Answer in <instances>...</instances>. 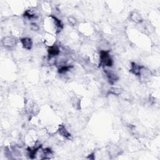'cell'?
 Instances as JSON below:
<instances>
[{"label":"cell","mask_w":160,"mask_h":160,"mask_svg":"<svg viewBox=\"0 0 160 160\" xmlns=\"http://www.w3.org/2000/svg\"><path fill=\"white\" fill-rule=\"evenodd\" d=\"M30 29L33 31H38L39 29V26L36 22H31L30 23Z\"/></svg>","instance_id":"13"},{"label":"cell","mask_w":160,"mask_h":160,"mask_svg":"<svg viewBox=\"0 0 160 160\" xmlns=\"http://www.w3.org/2000/svg\"><path fill=\"white\" fill-rule=\"evenodd\" d=\"M106 151L108 155L112 158H116L122 153L121 148L119 146L114 144L108 145L106 147Z\"/></svg>","instance_id":"4"},{"label":"cell","mask_w":160,"mask_h":160,"mask_svg":"<svg viewBox=\"0 0 160 160\" xmlns=\"http://www.w3.org/2000/svg\"><path fill=\"white\" fill-rule=\"evenodd\" d=\"M68 21H69V22L70 24H71V25H72V26H74V25L76 24V19H75L74 18H72V17H69L68 19Z\"/></svg>","instance_id":"14"},{"label":"cell","mask_w":160,"mask_h":160,"mask_svg":"<svg viewBox=\"0 0 160 160\" xmlns=\"http://www.w3.org/2000/svg\"><path fill=\"white\" fill-rule=\"evenodd\" d=\"M21 46L23 49L26 50H31L33 46V42L31 38L29 37H24L19 39Z\"/></svg>","instance_id":"8"},{"label":"cell","mask_w":160,"mask_h":160,"mask_svg":"<svg viewBox=\"0 0 160 160\" xmlns=\"http://www.w3.org/2000/svg\"><path fill=\"white\" fill-rule=\"evenodd\" d=\"M87 159H95V153L94 152L90 153L89 155H88Z\"/></svg>","instance_id":"15"},{"label":"cell","mask_w":160,"mask_h":160,"mask_svg":"<svg viewBox=\"0 0 160 160\" xmlns=\"http://www.w3.org/2000/svg\"><path fill=\"white\" fill-rule=\"evenodd\" d=\"M71 104L73 106V107L76 109H79L80 108V104H81V102H80V99L74 96L71 98Z\"/></svg>","instance_id":"12"},{"label":"cell","mask_w":160,"mask_h":160,"mask_svg":"<svg viewBox=\"0 0 160 160\" xmlns=\"http://www.w3.org/2000/svg\"><path fill=\"white\" fill-rule=\"evenodd\" d=\"M141 66H142V65H140L135 62H131V65H130L129 71L133 75H134L137 77H139Z\"/></svg>","instance_id":"10"},{"label":"cell","mask_w":160,"mask_h":160,"mask_svg":"<svg viewBox=\"0 0 160 160\" xmlns=\"http://www.w3.org/2000/svg\"><path fill=\"white\" fill-rule=\"evenodd\" d=\"M61 54L60 46L56 43L52 46H48L47 49V59L57 57Z\"/></svg>","instance_id":"6"},{"label":"cell","mask_w":160,"mask_h":160,"mask_svg":"<svg viewBox=\"0 0 160 160\" xmlns=\"http://www.w3.org/2000/svg\"><path fill=\"white\" fill-rule=\"evenodd\" d=\"M18 42V39L12 35L6 36L1 39L2 46L7 50H12L17 45Z\"/></svg>","instance_id":"2"},{"label":"cell","mask_w":160,"mask_h":160,"mask_svg":"<svg viewBox=\"0 0 160 160\" xmlns=\"http://www.w3.org/2000/svg\"><path fill=\"white\" fill-rule=\"evenodd\" d=\"M111 68H104L103 69H104V74L106 76V78L107 79L108 83L111 85H113L116 82H117L119 80V78L118 74Z\"/></svg>","instance_id":"3"},{"label":"cell","mask_w":160,"mask_h":160,"mask_svg":"<svg viewBox=\"0 0 160 160\" xmlns=\"http://www.w3.org/2000/svg\"><path fill=\"white\" fill-rule=\"evenodd\" d=\"M152 76V73L151 71V70L149 69H148V68L142 65L141 70H140L139 75V79L142 82L147 83L149 81Z\"/></svg>","instance_id":"5"},{"label":"cell","mask_w":160,"mask_h":160,"mask_svg":"<svg viewBox=\"0 0 160 160\" xmlns=\"http://www.w3.org/2000/svg\"><path fill=\"white\" fill-rule=\"evenodd\" d=\"M58 132L61 137H62L66 139L70 140L72 138L71 134L68 130V129L66 128V127L64 124H60L59 126H58Z\"/></svg>","instance_id":"7"},{"label":"cell","mask_w":160,"mask_h":160,"mask_svg":"<svg viewBox=\"0 0 160 160\" xmlns=\"http://www.w3.org/2000/svg\"><path fill=\"white\" fill-rule=\"evenodd\" d=\"M99 67L112 68L113 65V60L110 54V50L99 51Z\"/></svg>","instance_id":"1"},{"label":"cell","mask_w":160,"mask_h":160,"mask_svg":"<svg viewBox=\"0 0 160 160\" xmlns=\"http://www.w3.org/2000/svg\"><path fill=\"white\" fill-rule=\"evenodd\" d=\"M123 92V90L118 87H114V86H110L108 89V91L106 93V96H108L109 95H113V96H120Z\"/></svg>","instance_id":"9"},{"label":"cell","mask_w":160,"mask_h":160,"mask_svg":"<svg viewBox=\"0 0 160 160\" xmlns=\"http://www.w3.org/2000/svg\"><path fill=\"white\" fill-rule=\"evenodd\" d=\"M130 19L132 22L137 24H141L143 22V19L141 15L138 12H133L130 14Z\"/></svg>","instance_id":"11"}]
</instances>
